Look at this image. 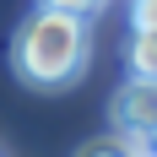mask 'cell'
I'll use <instances>...</instances> for the list:
<instances>
[{
	"instance_id": "obj_4",
	"label": "cell",
	"mask_w": 157,
	"mask_h": 157,
	"mask_svg": "<svg viewBox=\"0 0 157 157\" xmlns=\"http://www.w3.org/2000/svg\"><path fill=\"white\" fill-rule=\"evenodd\" d=\"M76 157H130V152H125V141H119V136H103V141H87Z\"/></svg>"
},
{
	"instance_id": "obj_1",
	"label": "cell",
	"mask_w": 157,
	"mask_h": 157,
	"mask_svg": "<svg viewBox=\"0 0 157 157\" xmlns=\"http://www.w3.org/2000/svg\"><path fill=\"white\" fill-rule=\"evenodd\" d=\"M92 60V27L87 16L76 11H54V6H38L27 11V22L16 27V44H11V65L16 76L38 87V92H60L87 71Z\"/></svg>"
},
{
	"instance_id": "obj_5",
	"label": "cell",
	"mask_w": 157,
	"mask_h": 157,
	"mask_svg": "<svg viewBox=\"0 0 157 157\" xmlns=\"http://www.w3.org/2000/svg\"><path fill=\"white\" fill-rule=\"evenodd\" d=\"M38 6H54V11H76V16H92V11H103L109 0H38Z\"/></svg>"
},
{
	"instance_id": "obj_3",
	"label": "cell",
	"mask_w": 157,
	"mask_h": 157,
	"mask_svg": "<svg viewBox=\"0 0 157 157\" xmlns=\"http://www.w3.org/2000/svg\"><path fill=\"white\" fill-rule=\"evenodd\" d=\"M130 76L157 81V27H136V38H130Z\"/></svg>"
},
{
	"instance_id": "obj_2",
	"label": "cell",
	"mask_w": 157,
	"mask_h": 157,
	"mask_svg": "<svg viewBox=\"0 0 157 157\" xmlns=\"http://www.w3.org/2000/svg\"><path fill=\"white\" fill-rule=\"evenodd\" d=\"M114 125L136 130V136H157V81L130 76L119 87V98H114Z\"/></svg>"
},
{
	"instance_id": "obj_6",
	"label": "cell",
	"mask_w": 157,
	"mask_h": 157,
	"mask_svg": "<svg viewBox=\"0 0 157 157\" xmlns=\"http://www.w3.org/2000/svg\"><path fill=\"white\" fill-rule=\"evenodd\" d=\"M130 22L136 27H157V0H130Z\"/></svg>"
}]
</instances>
